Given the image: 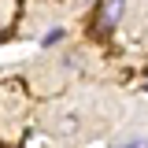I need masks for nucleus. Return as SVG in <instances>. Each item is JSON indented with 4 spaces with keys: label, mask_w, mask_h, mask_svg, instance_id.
Segmentation results:
<instances>
[{
    "label": "nucleus",
    "mask_w": 148,
    "mask_h": 148,
    "mask_svg": "<svg viewBox=\"0 0 148 148\" xmlns=\"http://www.w3.org/2000/svg\"><path fill=\"white\" fill-rule=\"evenodd\" d=\"M130 0H100V8H96V34L108 37L119 22H122V11H126Z\"/></svg>",
    "instance_id": "obj_1"
},
{
    "label": "nucleus",
    "mask_w": 148,
    "mask_h": 148,
    "mask_svg": "<svg viewBox=\"0 0 148 148\" xmlns=\"http://www.w3.org/2000/svg\"><path fill=\"white\" fill-rule=\"evenodd\" d=\"M59 126H63V133H74V130H78V115H63Z\"/></svg>",
    "instance_id": "obj_4"
},
{
    "label": "nucleus",
    "mask_w": 148,
    "mask_h": 148,
    "mask_svg": "<svg viewBox=\"0 0 148 148\" xmlns=\"http://www.w3.org/2000/svg\"><path fill=\"white\" fill-rule=\"evenodd\" d=\"M111 148H148V137H145V133H130V137L111 141Z\"/></svg>",
    "instance_id": "obj_2"
},
{
    "label": "nucleus",
    "mask_w": 148,
    "mask_h": 148,
    "mask_svg": "<svg viewBox=\"0 0 148 148\" xmlns=\"http://www.w3.org/2000/svg\"><path fill=\"white\" fill-rule=\"evenodd\" d=\"M63 67H74V71H78V67H82V59H78V56H71V52H67V56H63Z\"/></svg>",
    "instance_id": "obj_5"
},
{
    "label": "nucleus",
    "mask_w": 148,
    "mask_h": 148,
    "mask_svg": "<svg viewBox=\"0 0 148 148\" xmlns=\"http://www.w3.org/2000/svg\"><path fill=\"white\" fill-rule=\"evenodd\" d=\"M59 41H63V26H52V30H48V34L41 37V45H45V48H56V45H59Z\"/></svg>",
    "instance_id": "obj_3"
}]
</instances>
